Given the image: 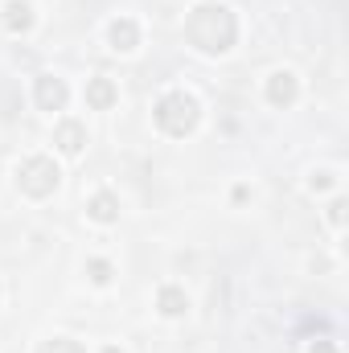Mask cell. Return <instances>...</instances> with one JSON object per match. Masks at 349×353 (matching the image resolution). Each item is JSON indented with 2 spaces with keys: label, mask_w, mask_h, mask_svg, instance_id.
I'll return each instance as SVG.
<instances>
[{
  "label": "cell",
  "mask_w": 349,
  "mask_h": 353,
  "mask_svg": "<svg viewBox=\"0 0 349 353\" xmlns=\"http://www.w3.org/2000/svg\"><path fill=\"white\" fill-rule=\"evenodd\" d=\"M312 353H333V345H329V341H317V345H312Z\"/></svg>",
  "instance_id": "cell-10"
},
{
  "label": "cell",
  "mask_w": 349,
  "mask_h": 353,
  "mask_svg": "<svg viewBox=\"0 0 349 353\" xmlns=\"http://www.w3.org/2000/svg\"><path fill=\"white\" fill-rule=\"evenodd\" d=\"M90 218H94V222H115V197H111V193H99V197L90 201Z\"/></svg>",
  "instance_id": "cell-8"
},
{
  "label": "cell",
  "mask_w": 349,
  "mask_h": 353,
  "mask_svg": "<svg viewBox=\"0 0 349 353\" xmlns=\"http://www.w3.org/2000/svg\"><path fill=\"white\" fill-rule=\"evenodd\" d=\"M37 99H41V107H50V111H62V103H66V87L58 83V79H37Z\"/></svg>",
  "instance_id": "cell-1"
},
{
  "label": "cell",
  "mask_w": 349,
  "mask_h": 353,
  "mask_svg": "<svg viewBox=\"0 0 349 353\" xmlns=\"http://www.w3.org/2000/svg\"><path fill=\"white\" fill-rule=\"evenodd\" d=\"M267 94H271V103H292V99H296V79H292V74H275L271 87H267Z\"/></svg>",
  "instance_id": "cell-3"
},
{
  "label": "cell",
  "mask_w": 349,
  "mask_h": 353,
  "mask_svg": "<svg viewBox=\"0 0 349 353\" xmlns=\"http://www.w3.org/2000/svg\"><path fill=\"white\" fill-rule=\"evenodd\" d=\"M4 21H8V29H29L33 25V12H29L25 0H8L4 4Z\"/></svg>",
  "instance_id": "cell-2"
},
{
  "label": "cell",
  "mask_w": 349,
  "mask_h": 353,
  "mask_svg": "<svg viewBox=\"0 0 349 353\" xmlns=\"http://www.w3.org/2000/svg\"><path fill=\"white\" fill-rule=\"evenodd\" d=\"M111 41H115V50H136V25L132 21H115L111 25Z\"/></svg>",
  "instance_id": "cell-6"
},
{
  "label": "cell",
  "mask_w": 349,
  "mask_h": 353,
  "mask_svg": "<svg viewBox=\"0 0 349 353\" xmlns=\"http://www.w3.org/2000/svg\"><path fill=\"white\" fill-rule=\"evenodd\" d=\"M185 308H189L185 292H177V288H165V292H161V312H165V316H181Z\"/></svg>",
  "instance_id": "cell-7"
},
{
  "label": "cell",
  "mask_w": 349,
  "mask_h": 353,
  "mask_svg": "<svg viewBox=\"0 0 349 353\" xmlns=\"http://www.w3.org/2000/svg\"><path fill=\"white\" fill-rule=\"evenodd\" d=\"M90 279H94V283H107V279H111V267L103 263V259H94V263H90Z\"/></svg>",
  "instance_id": "cell-9"
},
{
  "label": "cell",
  "mask_w": 349,
  "mask_h": 353,
  "mask_svg": "<svg viewBox=\"0 0 349 353\" xmlns=\"http://www.w3.org/2000/svg\"><path fill=\"white\" fill-rule=\"evenodd\" d=\"M58 144H62V152H70V157H74V152H83V144H87V140H83V128H79V123H62Z\"/></svg>",
  "instance_id": "cell-5"
},
{
  "label": "cell",
  "mask_w": 349,
  "mask_h": 353,
  "mask_svg": "<svg viewBox=\"0 0 349 353\" xmlns=\"http://www.w3.org/2000/svg\"><path fill=\"white\" fill-rule=\"evenodd\" d=\"M107 353H119V350H107Z\"/></svg>",
  "instance_id": "cell-11"
},
{
  "label": "cell",
  "mask_w": 349,
  "mask_h": 353,
  "mask_svg": "<svg viewBox=\"0 0 349 353\" xmlns=\"http://www.w3.org/2000/svg\"><path fill=\"white\" fill-rule=\"evenodd\" d=\"M87 103L90 107H111V103H115V87H111L107 79H94L87 87Z\"/></svg>",
  "instance_id": "cell-4"
}]
</instances>
